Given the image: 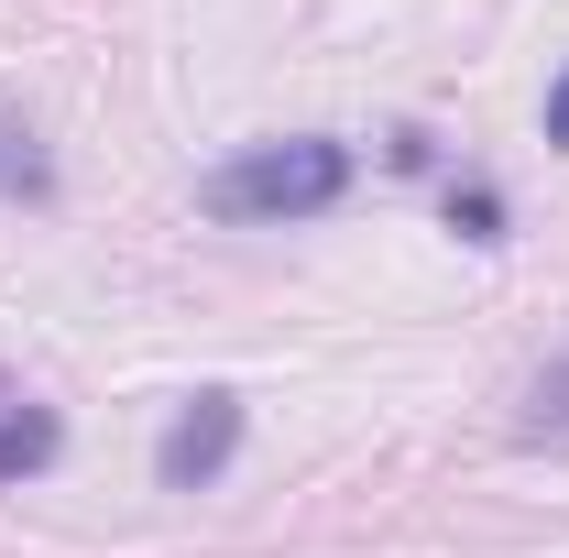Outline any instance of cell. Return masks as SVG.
Instances as JSON below:
<instances>
[{"label":"cell","mask_w":569,"mask_h":558,"mask_svg":"<svg viewBox=\"0 0 569 558\" xmlns=\"http://www.w3.org/2000/svg\"><path fill=\"white\" fill-rule=\"evenodd\" d=\"M351 198V142L329 132H284V142H252V153H230L209 187H198V209L230 219V230H284V219H318Z\"/></svg>","instance_id":"cell-1"},{"label":"cell","mask_w":569,"mask_h":558,"mask_svg":"<svg viewBox=\"0 0 569 558\" xmlns=\"http://www.w3.org/2000/svg\"><path fill=\"white\" fill-rule=\"evenodd\" d=\"M230 449H241V395H187V406H176V427H164V438H153V482L164 492H209L219 471H230Z\"/></svg>","instance_id":"cell-2"},{"label":"cell","mask_w":569,"mask_h":558,"mask_svg":"<svg viewBox=\"0 0 569 558\" xmlns=\"http://www.w3.org/2000/svg\"><path fill=\"white\" fill-rule=\"evenodd\" d=\"M56 438H67V427H56V406H44L33 383H11V372H0V492L33 482V471L56 460Z\"/></svg>","instance_id":"cell-3"},{"label":"cell","mask_w":569,"mask_h":558,"mask_svg":"<svg viewBox=\"0 0 569 558\" xmlns=\"http://www.w3.org/2000/svg\"><path fill=\"white\" fill-rule=\"evenodd\" d=\"M0 198H56V153L33 142L22 110H0Z\"/></svg>","instance_id":"cell-4"},{"label":"cell","mask_w":569,"mask_h":558,"mask_svg":"<svg viewBox=\"0 0 569 558\" xmlns=\"http://www.w3.org/2000/svg\"><path fill=\"white\" fill-rule=\"evenodd\" d=\"M515 438H526V449H559V460H569V350L537 372V383H526V417H515Z\"/></svg>","instance_id":"cell-5"},{"label":"cell","mask_w":569,"mask_h":558,"mask_svg":"<svg viewBox=\"0 0 569 558\" xmlns=\"http://www.w3.org/2000/svg\"><path fill=\"white\" fill-rule=\"evenodd\" d=\"M449 219H460V241H503V198L493 187H449Z\"/></svg>","instance_id":"cell-6"},{"label":"cell","mask_w":569,"mask_h":558,"mask_svg":"<svg viewBox=\"0 0 569 558\" xmlns=\"http://www.w3.org/2000/svg\"><path fill=\"white\" fill-rule=\"evenodd\" d=\"M548 142H559V153H569V77H559V88H548Z\"/></svg>","instance_id":"cell-7"}]
</instances>
